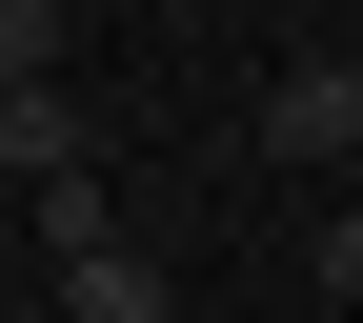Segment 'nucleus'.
Segmentation results:
<instances>
[{
    "instance_id": "nucleus-1",
    "label": "nucleus",
    "mask_w": 363,
    "mask_h": 323,
    "mask_svg": "<svg viewBox=\"0 0 363 323\" xmlns=\"http://www.w3.org/2000/svg\"><path fill=\"white\" fill-rule=\"evenodd\" d=\"M0 182H40V202H81L101 142H81V81H0Z\"/></svg>"
},
{
    "instance_id": "nucleus-2",
    "label": "nucleus",
    "mask_w": 363,
    "mask_h": 323,
    "mask_svg": "<svg viewBox=\"0 0 363 323\" xmlns=\"http://www.w3.org/2000/svg\"><path fill=\"white\" fill-rule=\"evenodd\" d=\"M61 323H182V283L121 243V222H61Z\"/></svg>"
},
{
    "instance_id": "nucleus-3",
    "label": "nucleus",
    "mask_w": 363,
    "mask_h": 323,
    "mask_svg": "<svg viewBox=\"0 0 363 323\" xmlns=\"http://www.w3.org/2000/svg\"><path fill=\"white\" fill-rule=\"evenodd\" d=\"M363 142V61H283L262 81V162H343Z\"/></svg>"
},
{
    "instance_id": "nucleus-4",
    "label": "nucleus",
    "mask_w": 363,
    "mask_h": 323,
    "mask_svg": "<svg viewBox=\"0 0 363 323\" xmlns=\"http://www.w3.org/2000/svg\"><path fill=\"white\" fill-rule=\"evenodd\" d=\"M61 21L81 0H0V81H61Z\"/></svg>"
},
{
    "instance_id": "nucleus-5",
    "label": "nucleus",
    "mask_w": 363,
    "mask_h": 323,
    "mask_svg": "<svg viewBox=\"0 0 363 323\" xmlns=\"http://www.w3.org/2000/svg\"><path fill=\"white\" fill-rule=\"evenodd\" d=\"M323 303H363V202H343V222H323Z\"/></svg>"
},
{
    "instance_id": "nucleus-6",
    "label": "nucleus",
    "mask_w": 363,
    "mask_h": 323,
    "mask_svg": "<svg viewBox=\"0 0 363 323\" xmlns=\"http://www.w3.org/2000/svg\"><path fill=\"white\" fill-rule=\"evenodd\" d=\"M343 182H363V142H343Z\"/></svg>"
}]
</instances>
